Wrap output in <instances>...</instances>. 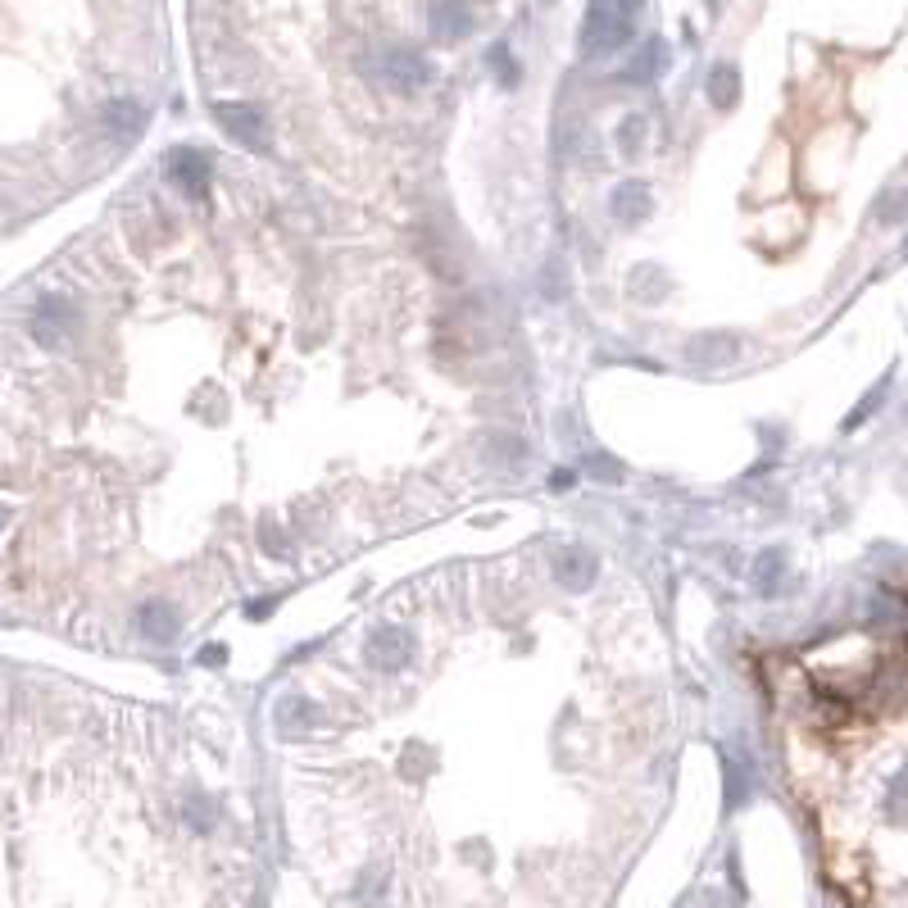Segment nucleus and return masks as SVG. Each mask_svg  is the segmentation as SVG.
<instances>
[{
  "mask_svg": "<svg viewBox=\"0 0 908 908\" xmlns=\"http://www.w3.org/2000/svg\"><path fill=\"white\" fill-rule=\"evenodd\" d=\"M214 119L218 128L227 132L232 141H241L246 150H264L268 146V128H264V114L255 105H237V100H218L214 105Z\"/></svg>",
  "mask_w": 908,
  "mask_h": 908,
  "instance_id": "obj_5",
  "label": "nucleus"
},
{
  "mask_svg": "<svg viewBox=\"0 0 908 908\" xmlns=\"http://www.w3.org/2000/svg\"><path fill=\"white\" fill-rule=\"evenodd\" d=\"M781 550H768L759 559V568H754V582H759V591H772V586H777V577H781Z\"/></svg>",
  "mask_w": 908,
  "mask_h": 908,
  "instance_id": "obj_20",
  "label": "nucleus"
},
{
  "mask_svg": "<svg viewBox=\"0 0 908 908\" xmlns=\"http://www.w3.org/2000/svg\"><path fill=\"white\" fill-rule=\"evenodd\" d=\"M641 141H645V119H641V114H632V119L618 128V146L627 150V155H636V150H641Z\"/></svg>",
  "mask_w": 908,
  "mask_h": 908,
  "instance_id": "obj_21",
  "label": "nucleus"
},
{
  "mask_svg": "<svg viewBox=\"0 0 908 908\" xmlns=\"http://www.w3.org/2000/svg\"><path fill=\"white\" fill-rule=\"evenodd\" d=\"M659 55H663V50H659V41H650V46H645L641 55H636V64H632V69L622 73V82H650V78H654V64H659Z\"/></svg>",
  "mask_w": 908,
  "mask_h": 908,
  "instance_id": "obj_18",
  "label": "nucleus"
},
{
  "mask_svg": "<svg viewBox=\"0 0 908 908\" xmlns=\"http://www.w3.org/2000/svg\"><path fill=\"white\" fill-rule=\"evenodd\" d=\"M273 727H277V736H287V741H296V736H305V731H314V727H318V709L305 700V695H287V700H277Z\"/></svg>",
  "mask_w": 908,
  "mask_h": 908,
  "instance_id": "obj_10",
  "label": "nucleus"
},
{
  "mask_svg": "<svg viewBox=\"0 0 908 908\" xmlns=\"http://www.w3.org/2000/svg\"><path fill=\"white\" fill-rule=\"evenodd\" d=\"M595 573H600V559H595L591 550H559L554 554V582H559L563 591H586V586L595 582Z\"/></svg>",
  "mask_w": 908,
  "mask_h": 908,
  "instance_id": "obj_9",
  "label": "nucleus"
},
{
  "mask_svg": "<svg viewBox=\"0 0 908 908\" xmlns=\"http://www.w3.org/2000/svg\"><path fill=\"white\" fill-rule=\"evenodd\" d=\"M704 91H709L713 109H731V105H736V96H741V73H736V64H713Z\"/></svg>",
  "mask_w": 908,
  "mask_h": 908,
  "instance_id": "obj_13",
  "label": "nucleus"
},
{
  "mask_svg": "<svg viewBox=\"0 0 908 908\" xmlns=\"http://www.w3.org/2000/svg\"><path fill=\"white\" fill-rule=\"evenodd\" d=\"M164 178L173 182L178 191H187V196L205 200L209 196V178H214V159L205 155L200 146H173L164 159Z\"/></svg>",
  "mask_w": 908,
  "mask_h": 908,
  "instance_id": "obj_4",
  "label": "nucleus"
},
{
  "mask_svg": "<svg viewBox=\"0 0 908 908\" xmlns=\"http://www.w3.org/2000/svg\"><path fill=\"white\" fill-rule=\"evenodd\" d=\"M409 659H414V636L405 627H373L368 632V663L373 668L395 672V668H405Z\"/></svg>",
  "mask_w": 908,
  "mask_h": 908,
  "instance_id": "obj_6",
  "label": "nucleus"
},
{
  "mask_svg": "<svg viewBox=\"0 0 908 908\" xmlns=\"http://www.w3.org/2000/svg\"><path fill=\"white\" fill-rule=\"evenodd\" d=\"M259 541H268V545H273V554H277V559H287V536L277 532L273 523H264V527H259Z\"/></svg>",
  "mask_w": 908,
  "mask_h": 908,
  "instance_id": "obj_23",
  "label": "nucleus"
},
{
  "mask_svg": "<svg viewBox=\"0 0 908 908\" xmlns=\"http://www.w3.org/2000/svg\"><path fill=\"white\" fill-rule=\"evenodd\" d=\"M100 119H105L109 137H119V141H137V137H141V128H146V109H141L137 100H109Z\"/></svg>",
  "mask_w": 908,
  "mask_h": 908,
  "instance_id": "obj_12",
  "label": "nucleus"
},
{
  "mask_svg": "<svg viewBox=\"0 0 908 908\" xmlns=\"http://www.w3.org/2000/svg\"><path fill=\"white\" fill-rule=\"evenodd\" d=\"M736 336H700L691 346V359L695 364H704V368H718V364H727V359H736Z\"/></svg>",
  "mask_w": 908,
  "mask_h": 908,
  "instance_id": "obj_14",
  "label": "nucleus"
},
{
  "mask_svg": "<svg viewBox=\"0 0 908 908\" xmlns=\"http://www.w3.org/2000/svg\"><path fill=\"white\" fill-rule=\"evenodd\" d=\"M609 209H613V218H618V223H645V218H650V209H654L650 187H645V182H622V187L613 191Z\"/></svg>",
  "mask_w": 908,
  "mask_h": 908,
  "instance_id": "obj_11",
  "label": "nucleus"
},
{
  "mask_svg": "<svg viewBox=\"0 0 908 908\" xmlns=\"http://www.w3.org/2000/svg\"><path fill=\"white\" fill-rule=\"evenodd\" d=\"M486 64H491V69L500 73L504 87H514V82H518V64L509 60V46H504V41H495V46L486 50Z\"/></svg>",
  "mask_w": 908,
  "mask_h": 908,
  "instance_id": "obj_19",
  "label": "nucleus"
},
{
  "mask_svg": "<svg viewBox=\"0 0 908 908\" xmlns=\"http://www.w3.org/2000/svg\"><path fill=\"white\" fill-rule=\"evenodd\" d=\"M5 518H10V509H5V504H0V527H5Z\"/></svg>",
  "mask_w": 908,
  "mask_h": 908,
  "instance_id": "obj_28",
  "label": "nucleus"
},
{
  "mask_svg": "<svg viewBox=\"0 0 908 908\" xmlns=\"http://www.w3.org/2000/svg\"><path fill=\"white\" fill-rule=\"evenodd\" d=\"M182 818H187L191 831H200V836H205V831H214V822H218V804L209 800V795H191L187 809H182Z\"/></svg>",
  "mask_w": 908,
  "mask_h": 908,
  "instance_id": "obj_16",
  "label": "nucleus"
},
{
  "mask_svg": "<svg viewBox=\"0 0 908 908\" xmlns=\"http://www.w3.org/2000/svg\"><path fill=\"white\" fill-rule=\"evenodd\" d=\"M373 73H377V82H386V87L400 91V96L423 91L427 82H432V64H427V55H418V50H409V46L382 50V55L373 60Z\"/></svg>",
  "mask_w": 908,
  "mask_h": 908,
  "instance_id": "obj_3",
  "label": "nucleus"
},
{
  "mask_svg": "<svg viewBox=\"0 0 908 908\" xmlns=\"http://www.w3.org/2000/svg\"><path fill=\"white\" fill-rule=\"evenodd\" d=\"M427 23H432V37L441 41H464L473 37V10H468V0H432V14H427Z\"/></svg>",
  "mask_w": 908,
  "mask_h": 908,
  "instance_id": "obj_7",
  "label": "nucleus"
},
{
  "mask_svg": "<svg viewBox=\"0 0 908 908\" xmlns=\"http://www.w3.org/2000/svg\"><path fill=\"white\" fill-rule=\"evenodd\" d=\"M178 627H182V618H178V609H173L168 600L137 604V632L146 636V641H155V645L178 641Z\"/></svg>",
  "mask_w": 908,
  "mask_h": 908,
  "instance_id": "obj_8",
  "label": "nucleus"
},
{
  "mask_svg": "<svg viewBox=\"0 0 908 908\" xmlns=\"http://www.w3.org/2000/svg\"><path fill=\"white\" fill-rule=\"evenodd\" d=\"M627 41H632V14L613 10L609 0H595L582 23V50L586 55H613Z\"/></svg>",
  "mask_w": 908,
  "mask_h": 908,
  "instance_id": "obj_2",
  "label": "nucleus"
},
{
  "mask_svg": "<svg viewBox=\"0 0 908 908\" xmlns=\"http://www.w3.org/2000/svg\"><path fill=\"white\" fill-rule=\"evenodd\" d=\"M609 5H613V10H622V14H632L641 0H609Z\"/></svg>",
  "mask_w": 908,
  "mask_h": 908,
  "instance_id": "obj_27",
  "label": "nucleus"
},
{
  "mask_svg": "<svg viewBox=\"0 0 908 908\" xmlns=\"http://www.w3.org/2000/svg\"><path fill=\"white\" fill-rule=\"evenodd\" d=\"M78 327H82L78 305H73V300H64V296H41L37 305H32V314H28L32 341H37V346H46V350H60L69 336H78Z\"/></svg>",
  "mask_w": 908,
  "mask_h": 908,
  "instance_id": "obj_1",
  "label": "nucleus"
},
{
  "mask_svg": "<svg viewBox=\"0 0 908 908\" xmlns=\"http://www.w3.org/2000/svg\"><path fill=\"white\" fill-rule=\"evenodd\" d=\"M246 613H250V618H268V613H273V600H250Z\"/></svg>",
  "mask_w": 908,
  "mask_h": 908,
  "instance_id": "obj_26",
  "label": "nucleus"
},
{
  "mask_svg": "<svg viewBox=\"0 0 908 908\" xmlns=\"http://www.w3.org/2000/svg\"><path fill=\"white\" fill-rule=\"evenodd\" d=\"M196 659H200V663H205V668H218V663H223V659H227V645H205V650H200V654H196Z\"/></svg>",
  "mask_w": 908,
  "mask_h": 908,
  "instance_id": "obj_24",
  "label": "nucleus"
},
{
  "mask_svg": "<svg viewBox=\"0 0 908 908\" xmlns=\"http://www.w3.org/2000/svg\"><path fill=\"white\" fill-rule=\"evenodd\" d=\"M355 899L364 908H382L386 904V872H364V881H359Z\"/></svg>",
  "mask_w": 908,
  "mask_h": 908,
  "instance_id": "obj_17",
  "label": "nucleus"
},
{
  "mask_svg": "<svg viewBox=\"0 0 908 908\" xmlns=\"http://www.w3.org/2000/svg\"><path fill=\"white\" fill-rule=\"evenodd\" d=\"M591 473L600 477V482H609V486L622 482V464H618V459H609V454H595V459H591Z\"/></svg>",
  "mask_w": 908,
  "mask_h": 908,
  "instance_id": "obj_22",
  "label": "nucleus"
},
{
  "mask_svg": "<svg viewBox=\"0 0 908 908\" xmlns=\"http://www.w3.org/2000/svg\"><path fill=\"white\" fill-rule=\"evenodd\" d=\"M568 486H573V473H568V468L550 473V491H568Z\"/></svg>",
  "mask_w": 908,
  "mask_h": 908,
  "instance_id": "obj_25",
  "label": "nucleus"
},
{
  "mask_svg": "<svg viewBox=\"0 0 908 908\" xmlns=\"http://www.w3.org/2000/svg\"><path fill=\"white\" fill-rule=\"evenodd\" d=\"M750 800V759H727V809H741Z\"/></svg>",
  "mask_w": 908,
  "mask_h": 908,
  "instance_id": "obj_15",
  "label": "nucleus"
}]
</instances>
